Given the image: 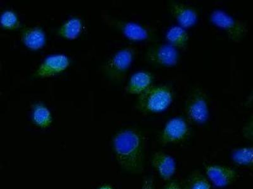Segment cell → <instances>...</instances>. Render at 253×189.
<instances>
[{
  "label": "cell",
  "mask_w": 253,
  "mask_h": 189,
  "mask_svg": "<svg viewBox=\"0 0 253 189\" xmlns=\"http://www.w3.org/2000/svg\"><path fill=\"white\" fill-rule=\"evenodd\" d=\"M146 141L140 130H119L112 139L113 149L119 165L126 172L140 173L144 168Z\"/></svg>",
  "instance_id": "6da1fadb"
},
{
  "label": "cell",
  "mask_w": 253,
  "mask_h": 189,
  "mask_svg": "<svg viewBox=\"0 0 253 189\" xmlns=\"http://www.w3.org/2000/svg\"><path fill=\"white\" fill-rule=\"evenodd\" d=\"M173 100V92L170 86L152 85L139 95L136 108L142 113H160L168 109Z\"/></svg>",
  "instance_id": "7a4b0ae2"
},
{
  "label": "cell",
  "mask_w": 253,
  "mask_h": 189,
  "mask_svg": "<svg viewBox=\"0 0 253 189\" xmlns=\"http://www.w3.org/2000/svg\"><path fill=\"white\" fill-rule=\"evenodd\" d=\"M184 110L190 122L197 125L207 122L210 116L209 100L202 88L191 89L185 102Z\"/></svg>",
  "instance_id": "3957f363"
},
{
  "label": "cell",
  "mask_w": 253,
  "mask_h": 189,
  "mask_svg": "<svg viewBox=\"0 0 253 189\" xmlns=\"http://www.w3.org/2000/svg\"><path fill=\"white\" fill-rule=\"evenodd\" d=\"M210 20L216 28L224 31L230 40L237 43L240 42L249 31L248 25L245 22L218 9L210 13Z\"/></svg>",
  "instance_id": "277c9868"
},
{
  "label": "cell",
  "mask_w": 253,
  "mask_h": 189,
  "mask_svg": "<svg viewBox=\"0 0 253 189\" xmlns=\"http://www.w3.org/2000/svg\"><path fill=\"white\" fill-rule=\"evenodd\" d=\"M135 49L127 46L115 53L103 67V73L113 82H121L132 64L135 56Z\"/></svg>",
  "instance_id": "5b68a950"
},
{
  "label": "cell",
  "mask_w": 253,
  "mask_h": 189,
  "mask_svg": "<svg viewBox=\"0 0 253 189\" xmlns=\"http://www.w3.org/2000/svg\"><path fill=\"white\" fill-rule=\"evenodd\" d=\"M106 23L121 32L126 39L134 42L153 40L151 32L142 25L136 22L117 19L105 15L103 16Z\"/></svg>",
  "instance_id": "8992f818"
},
{
  "label": "cell",
  "mask_w": 253,
  "mask_h": 189,
  "mask_svg": "<svg viewBox=\"0 0 253 189\" xmlns=\"http://www.w3.org/2000/svg\"><path fill=\"white\" fill-rule=\"evenodd\" d=\"M191 134L188 123L180 117H175L167 121L159 136L162 146L182 143L188 139Z\"/></svg>",
  "instance_id": "52a82bcc"
},
{
  "label": "cell",
  "mask_w": 253,
  "mask_h": 189,
  "mask_svg": "<svg viewBox=\"0 0 253 189\" xmlns=\"http://www.w3.org/2000/svg\"><path fill=\"white\" fill-rule=\"evenodd\" d=\"M145 58L150 64L163 67H174L179 62L178 49L169 44H156L147 50Z\"/></svg>",
  "instance_id": "ba28073f"
},
{
  "label": "cell",
  "mask_w": 253,
  "mask_h": 189,
  "mask_svg": "<svg viewBox=\"0 0 253 189\" xmlns=\"http://www.w3.org/2000/svg\"><path fill=\"white\" fill-rule=\"evenodd\" d=\"M70 60L63 54H56L45 58L35 73L36 77L47 78L62 73L70 66Z\"/></svg>",
  "instance_id": "9c48e42d"
},
{
  "label": "cell",
  "mask_w": 253,
  "mask_h": 189,
  "mask_svg": "<svg viewBox=\"0 0 253 189\" xmlns=\"http://www.w3.org/2000/svg\"><path fill=\"white\" fill-rule=\"evenodd\" d=\"M170 12L178 26L183 29L193 28L198 21L199 12L197 9L181 2H171L169 6Z\"/></svg>",
  "instance_id": "30bf717a"
},
{
  "label": "cell",
  "mask_w": 253,
  "mask_h": 189,
  "mask_svg": "<svg viewBox=\"0 0 253 189\" xmlns=\"http://www.w3.org/2000/svg\"><path fill=\"white\" fill-rule=\"evenodd\" d=\"M206 174L208 179L216 188H223L236 181L237 172L229 166L221 165L206 166Z\"/></svg>",
  "instance_id": "8fae6325"
},
{
  "label": "cell",
  "mask_w": 253,
  "mask_h": 189,
  "mask_svg": "<svg viewBox=\"0 0 253 189\" xmlns=\"http://www.w3.org/2000/svg\"><path fill=\"white\" fill-rule=\"evenodd\" d=\"M153 168L165 181L172 179L177 170V165L174 158L163 152H155L151 158Z\"/></svg>",
  "instance_id": "7c38bea8"
},
{
  "label": "cell",
  "mask_w": 253,
  "mask_h": 189,
  "mask_svg": "<svg viewBox=\"0 0 253 189\" xmlns=\"http://www.w3.org/2000/svg\"><path fill=\"white\" fill-rule=\"evenodd\" d=\"M20 37L24 46L31 51L40 50L46 44V34L40 27H27L24 28L21 31Z\"/></svg>",
  "instance_id": "4fadbf2b"
},
{
  "label": "cell",
  "mask_w": 253,
  "mask_h": 189,
  "mask_svg": "<svg viewBox=\"0 0 253 189\" xmlns=\"http://www.w3.org/2000/svg\"><path fill=\"white\" fill-rule=\"evenodd\" d=\"M154 76L150 72L139 71L130 76L126 91L131 94H141L152 86Z\"/></svg>",
  "instance_id": "5bb4252c"
},
{
  "label": "cell",
  "mask_w": 253,
  "mask_h": 189,
  "mask_svg": "<svg viewBox=\"0 0 253 189\" xmlns=\"http://www.w3.org/2000/svg\"><path fill=\"white\" fill-rule=\"evenodd\" d=\"M166 39L168 44L177 49L184 50L188 46L189 36L186 29L179 26L171 27L167 31Z\"/></svg>",
  "instance_id": "9a60e30c"
},
{
  "label": "cell",
  "mask_w": 253,
  "mask_h": 189,
  "mask_svg": "<svg viewBox=\"0 0 253 189\" xmlns=\"http://www.w3.org/2000/svg\"><path fill=\"white\" fill-rule=\"evenodd\" d=\"M83 23L80 18L74 17L68 19L58 29V35L63 39L74 40L82 32Z\"/></svg>",
  "instance_id": "2e32d148"
},
{
  "label": "cell",
  "mask_w": 253,
  "mask_h": 189,
  "mask_svg": "<svg viewBox=\"0 0 253 189\" xmlns=\"http://www.w3.org/2000/svg\"><path fill=\"white\" fill-rule=\"evenodd\" d=\"M32 119L34 124L42 129H46L53 123L50 110L42 103H36L33 107Z\"/></svg>",
  "instance_id": "e0dca14e"
},
{
  "label": "cell",
  "mask_w": 253,
  "mask_h": 189,
  "mask_svg": "<svg viewBox=\"0 0 253 189\" xmlns=\"http://www.w3.org/2000/svg\"><path fill=\"white\" fill-rule=\"evenodd\" d=\"M231 158L237 165L253 169V145L236 148L232 151Z\"/></svg>",
  "instance_id": "ac0fdd59"
},
{
  "label": "cell",
  "mask_w": 253,
  "mask_h": 189,
  "mask_svg": "<svg viewBox=\"0 0 253 189\" xmlns=\"http://www.w3.org/2000/svg\"><path fill=\"white\" fill-rule=\"evenodd\" d=\"M182 189H211V182L202 172L195 170L186 177Z\"/></svg>",
  "instance_id": "d6986e66"
},
{
  "label": "cell",
  "mask_w": 253,
  "mask_h": 189,
  "mask_svg": "<svg viewBox=\"0 0 253 189\" xmlns=\"http://www.w3.org/2000/svg\"><path fill=\"white\" fill-rule=\"evenodd\" d=\"M1 26L6 30H16L20 26L19 17L12 10L4 11L1 15Z\"/></svg>",
  "instance_id": "ffe728a7"
},
{
  "label": "cell",
  "mask_w": 253,
  "mask_h": 189,
  "mask_svg": "<svg viewBox=\"0 0 253 189\" xmlns=\"http://www.w3.org/2000/svg\"><path fill=\"white\" fill-rule=\"evenodd\" d=\"M244 138L248 139V140L253 141V115L249 121L245 124L242 130Z\"/></svg>",
  "instance_id": "44dd1931"
},
{
  "label": "cell",
  "mask_w": 253,
  "mask_h": 189,
  "mask_svg": "<svg viewBox=\"0 0 253 189\" xmlns=\"http://www.w3.org/2000/svg\"><path fill=\"white\" fill-rule=\"evenodd\" d=\"M141 189H155L154 181L152 177H148L144 179Z\"/></svg>",
  "instance_id": "7402d4cb"
},
{
  "label": "cell",
  "mask_w": 253,
  "mask_h": 189,
  "mask_svg": "<svg viewBox=\"0 0 253 189\" xmlns=\"http://www.w3.org/2000/svg\"><path fill=\"white\" fill-rule=\"evenodd\" d=\"M164 189H182V186L177 182H171Z\"/></svg>",
  "instance_id": "603a6c76"
},
{
  "label": "cell",
  "mask_w": 253,
  "mask_h": 189,
  "mask_svg": "<svg viewBox=\"0 0 253 189\" xmlns=\"http://www.w3.org/2000/svg\"><path fill=\"white\" fill-rule=\"evenodd\" d=\"M253 103V88L252 92L250 94V95L248 96V98H246V100L245 103L246 107H250Z\"/></svg>",
  "instance_id": "cb8c5ba5"
},
{
  "label": "cell",
  "mask_w": 253,
  "mask_h": 189,
  "mask_svg": "<svg viewBox=\"0 0 253 189\" xmlns=\"http://www.w3.org/2000/svg\"><path fill=\"white\" fill-rule=\"evenodd\" d=\"M98 189H114L111 188V187H110V186H105L101 187V188H100Z\"/></svg>",
  "instance_id": "d4e9b609"
},
{
  "label": "cell",
  "mask_w": 253,
  "mask_h": 189,
  "mask_svg": "<svg viewBox=\"0 0 253 189\" xmlns=\"http://www.w3.org/2000/svg\"><path fill=\"white\" fill-rule=\"evenodd\" d=\"M252 176L253 177V173H252Z\"/></svg>",
  "instance_id": "484cf974"
}]
</instances>
